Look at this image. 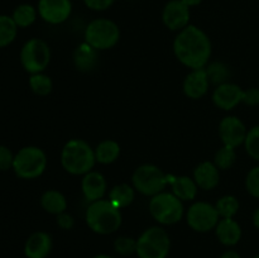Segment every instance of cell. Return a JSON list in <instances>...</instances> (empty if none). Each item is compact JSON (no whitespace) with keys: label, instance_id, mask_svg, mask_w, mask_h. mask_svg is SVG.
I'll return each mask as SVG.
<instances>
[{"label":"cell","instance_id":"6","mask_svg":"<svg viewBox=\"0 0 259 258\" xmlns=\"http://www.w3.org/2000/svg\"><path fill=\"white\" fill-rule=\"evenodd\" d=\"M149 212L156 222L162 225L179 223L184 217V205L176 195L161 192L152 196L149 201Z\"/></svg>","mask_w":259,"mask_h":258},{"label":"cell","instance_id":"14","mask_svg":"<svg viewBox=\"0 0 259 258\" xmlns=\"http://www.w3.org/2000/svg\"><path fill=\"white\" fill-rule=\"evenodd\" d=\"M244 90L235 83L225 82L217 86L212 94V101L218 108L223 110H232L235 106L243 103Z\"/></svg>","mask_w":259,"mask_h":258},{"label":"cell","instance_id":"3","mask_svg":"<svg viewBox=\"0 0 259 258\" xmlns=\"http://www.w3.org/2000/svg\"><path fill=\"white\" fill-rule=\"evenodd\" d=\"M95 151L83 139H71L61 153L62 167L71 175H86L95 166Z\"/></svg>","mask_w":259,"mask_h":258},{"label":"cell","instance_id":"17","mask_svg":"<svg viewBox=\"0 0 259 258\" xmlns=\"http://www.w3.org/2000/svg\"><path fill=\"white\" fill-rule=\"evenodd\" d=\"M81 189H82L83 196L88 201L94 202L100 200L104 196L106 190L105 177L96 171H90L83 176L81 182Z\"/></svg>","mask_w":259,"mask_h":258},{"label":"cell","instance_id":"10","mask_svg":"<svg viewBox=\"0 0 259 258\" xmlns=\"http://www.w3.org/2000/svg\"><path fill=\"white\" fill-rule=\"evenodd\" d=\"M186 219L192 230L197 233H207L217 227L220 217L215 205L199 201L190 206Z\"/></svg>","mask_w":259,"mask_h":258},{"label":"cell","instance_id":"37","mask_svg":"<svg viewBox=\"0 0 259 258\" xmlns=\"http://www.w3.org/2000/svg\"><path fill=\"white\" fill-rule=\"evenodd\" d=\"M57 225L63 230L72 229L73 225H75V219H73L72 215L62 212V214L57 215Z\"/></svg>","mask_w":259,"mask_h":258},{"label":"cell","instance_id":"40","mask_svg":"<svg viewBox=\"0 0 259 258\" xmlns=\"http://www.w3.org/2000/svg\"><path fill=\"white\" fill-rule=\"evenodd\" d=\"M253 224L257 229H259V209L255 210L254 214H253Z\"/></svg>","mask_w":259,"mask_h":258},{"label":"cell","instance_id":"42","mask_svg":"<svg viewBox=\"0 0 259 258\" xmlns=\"http://www.w3.org/2000/svg\"><path fill=\"white\" fill-rule=\"evenodd\" d=\"M254 258H259V254H257V255H255V257Z\"/></svg>","mask_w":259,"mask_h":258},{"label":"cell","instance_id":"28","mask_svg":"<svg viewBox=\"0 0 259 258\" xmlns=\"http://www.w3.org/2000/svg\"><path fill=\"white\" fill-rule=\"evenodd\" d=\"M215 207H217L220 218H233L239 210V201L235 196L225 195L218 200Z\"/></svg>","mask_w":259,"mask_h":258},{"label":"cell","instance_id":"24","mask_svg":"<svg viewBox=\"0 0 259 258\" xmlns=\"http://www.w3.org/2000/svg\"><path fill=\"white\" fill-rule=\"evenodd\" d=\"M134 196L136 195H134L133 187L126 184H120L111 189L110 194H109V200L118 209H121V207L129 206L133 202Z\"/></svg>","mask_w":259,"mask_h":258},{"label":"cell","instance_id":"33","mask_svg":"<svg viewBox=\"0 0 259 258\" xmlns=\"http://www.w3.org/2000/svg\"><path fill=\"white\" fill-rule=\"evenodd\" d=\"M245 186H247L248 192L252 196L259 199V167H254L248 172Z\"/></svg>","mask_w":259,"mask_h":258},{"label":"cell","instance_id":"20","mask_svg":"<svg viewBox=\"0 0 259 258\" xmlns=\"http://www.w3.org/2000/svg\"><path fill=\"white\" fill-rule=\"evenodd\" d=\"M73 62L78 71L82 72L93 71L98 65V50H95L89 43H82L76 48L73 53Z\"/></svg>","mask_w":259,"mask_h":258},{"label":"cell","instance_id":"36","mask_svg":"<svg viewBox=\"0 0 259 258\" xmlns=\"http://www.w3.org/2000/svg\"><path fill=\"white\" fill-rule=\"evenodd\" d=\"M243 103L249 106L259 105V89L252 88L244 90V96H243Z\"/></svg>","mask_w":259,"mask_h":258},{"label":"cell","instance_id":"1","mask_svg":"<svg viewBox=\"0 0 259 258\" xmlns=\"http://www.w3.org/2000/svg\"><path fill=\"white\" fill-rule=\"evenodd\" d=\"M174 51L182 65L197 70L206 66L211 56V42L204 30L189 24L175 38Z\"/></svg>","mask_w":259,"mask_h":258},{"label":"cell","instance_id":"35","mask_svg":"<svg viewBox=\"0 0 259 258\" xmlns=\"http://www.w3.org/2000/svg\"><path fill=\"white\" fill-rule=\"evenodd\" d=\"M115 0H83L86 7L91 10H96V12H101V10H106L113 5Z\"/></svg>","mask_w":259,"mask_h":258},{"label":"cell","instance_id":"38","mask_svg":"<svg viewBox=\"0 0 259 258\" xmlns=\"http://www.w3.org/2000/svg\"><path fill=\"white\" fill-rule=\"evenodd\" d=\"M220 258H242V257H240L239 253L235 252V250H227V252H224L222 255H220Z\"/></svg>","mask_w":259,"mask_h":258},{"label":"cell","instance_id":"8","mask_svg":"<svg viewBox=\"0 0 259 258\" xmlns=\"http://www.w3.org/2000/svg\"><path fill=\"white\" fill-rule=\"evenodd\" d=\"M133 186L146 196H154L163 192L168 184V176L154 164H142L132 176Z\"/></svg>","mask_w":259,"mask_h":258},{"label":"cell","instance_id":"32","mask_svg":"<svg viewBox=\"0 0 259 258\" xmlns=\"http://www.w3.org/2000/svg\"><path fill=\"white\" fill-rule=\"evenodd\" d=\"M114 249L118 254L123 255V257H128V255L136 253L137 240L131 237H119L114 242Z\"/></svg>","mask_w":259,"mask_h":258},{"label":"cell","instance_id":"25","mask_svg":"<svg viewBox=\"0 0 259 258\" xmlns=\"http://www.w3.org/2000/svg\"><path fill=\"white\" fill-rule=\"evenodd\" d=\"M38 10L30 4H20L13 12L12 18L18 28H27L32 25L37 19Z\"/></svg>","mask_w":259,"mask_h":258},{"label":"cell","instance_id":"19","mask_svg":"<svg viewBox=\"0 0 259 258\" xmlns=\"http://www.w3.org/2000/svg\"><path fill=\"white\" fill-rule=\"evenodd\" d=\"M220 169L210 161L201 162L194 171V180L202 190H212L220 181Z\"/></svg>","mask_w":259,"mask_h":258},{"label":"cell","instance_id":"22","mask_svg":"<svg viewBox=\"0 0 259 258\" xmlns=\"http://www.w3.org/2000/svg\"><path fill=\"white\" fill-rule=\"evenodd\" d=\"M40 205L50 214L60 215L67 209V200L57 190H48L40 197Z\"/></svg>","mask_w":259,"mask_h":258},{"label":"cell","instance_id":"13","mask_svg":"<svg viewBox=\"0 0 259 258\" xmlns=\"http://www.w3.org/2000/svg\"><path fill=\"white\" fill-rule=\"evenodd\" d=\"M244 123L237 116H227L219 124V134L224 146L237 148L244 143L247 137Z\"/></svg>","mask_w":259,"mask_h":258},{"label":"cell","instance_id":"39","mask_svg":"<svg viewBox=\"0 0 259 258\" xmlns=\"http://www.w3.org/2000/svg\"><path fill=\"white\" fill-rule=\"evenodd\" d=\"M182 2H184L189 8H192V7H196V5L201 4L202 0H182Z\"/></svg>","mask_w":259,"mask_h":258},{"label":"cell","instance_id":"15","mask_svg":"<svg viewBox=\"0 0 259 258\" xmlns=\"http://www.w3.org/2000/svg\"><path fill=\"white\" fill-rule=\"evenodd\" d=\"M210 86L209 77L205 68H197V70H192L189 75L186 76L184 81V93L187 98L194 99H201L205 94L207 93Z\"/></svg>","mask_w":259,"mask_h":258},{"label":"cell","instance_id":"30","mask_svg":"<svg viewBox=\"0 0 259 258\" xmlns=\"http://www.w3.org/2000/svg\"><path fill=\"white\" fill-rule=\"evenodd\" d=\"M234 149L235 148L228 146H224L220 149H218L214 157L215 166L219 169L230 168L235 163V161H237V153H235Z\"/></svg>","mask_w":259,"mask_h":258},{"label":"cell","instance_id":"26","mask_svg":"<svg viewBox=\"0 0 259 258\" xmlns=\"http://www.w3.org/2000/svg\"><path fill=\"white\" fill-rule=\"evenodd\" d=\"M18 33V25L9 15H0V48L14 42Z\"/></svg>","mask_w":259,"mask_h":258},{"label":"cell","instance_id":"16","mask_svg":"<svg viewBox=\"0 0 259 258\" xmlns=\"http://www.w3.org/2000/svg\"><path fill=\"white\" fill-rule=\"evenodd\" d=\"M52 238L46 232H35L29 235L24 244L27 258H47L52 250Z\"/></svg>","mask_w":259,"mask_h":258},{"label":"cell","instance_id":"34","mask_svg":"<svg viewBox=\"0 0 259 258\" xmlns=\"http://www.w3.org/2000/svg\"><path fill=\"white\" fill-rule=\"evenodd\" d=\"M14 154L7 146H0V171H8L13 168Z\"/></svg>","mask_w":259,"mask_h":258},{"label":"cell","instance_id":"27","mask_svg":"<svg viewBox=\"0 0 259 258\" xmlns=\"http://www.w3.org/2000/svg\"><path fill=\"white\" fill-rule=\"evenodd\" d=\"M207 77H209L210 83L212 85H222L227 82L228 78L230 77V71L225 63L222 62H212L207 66L206 68Z\"/></svg>","mask_w":259,"mask_h":258},{"label":"cell","instance_id":"5","mask_svg":"<svg viewBox=\"0 0 259 258\" xmlns=\"http://www.w3.org/2000/svg\"><path fill=\"white\" fill-rule=\"evenodd\" d=\"M46 167H47V156L39 147H23L14 156L13 171L20 179H37L45 172Z\"/></svg>","mask_w":259,"mask_h":258},{"label":"cell","instance_id":"18","mask_svg":"<svg viewBox=\"0 0 259 258\" xmlns=\"http://www.w3.org/2000/svg\"><path fill=\"white\" fill-rule=\"evenodd\" d=\"M215 234L223 245L233 247L242 239V228L233 218H222L215 227Z\"/></svg>","mask_w":259,"mask_h":258},{"label":"cell","instance_id":"21","mask_svg":"<svg viewBox=\"0 0 259 258\" xmlns=\"http://www.w3.org/2000/svg\"><path fill=\"white\" fill-rule=\"evenodd\" d=\"M171 182L172 190H174V195H176L180 200L182 201H189V200H194L197 194V185L195 180H191L189 176H180L175 177V179L168 180Z\"/></svg>","mask_w":259,"mask_h":258},{"label":"cell","instance_id":"29","mask_svg":"<svg viewBox=\"0 0 259 258\" xmlns=\"http://www.w3.org/2000/svg\"><path fill=\"white\" fill-rule=\"evenodd\" d=\"M29 86L34 94L39 96H46L52 91L53 83L52 80L47 75L40 73H34L29 77Z\"/></svg>","mask_w":259,"mask_h":258},{"label":"cell","instance_id":"9","mask_svg":"<svg viewBox=\"0 0 259 258\" xmlns=\"http://www.w3.org/2000/svg\"><path fill=\"white\" fill-rule=\"evenodd\" d=\"M51 61L50 46L40 38L27 40L20 51V63L27 72L40 73L47 68Z\"/></svg>","mask_w":259,"mask_h":258},{"label":"cell","instance_id":"12","mask_svg":"<svg viewBox=\"0 0 259 258\" xmlns=\"http://www.w3.org/2000/svg\"><path fill=\"white\" fill-rule=\"evenodd\" d=\"M190 8L182 0H169L162 12V20L171 30H182L190 23Z\"/></svg>","mask_w":259,"mask_h":258},{"label":"cell","instance_id":"41","mask_svg":"<svg viewBox=\"0 0 259 258\" xmlns=\"http://www.w3.org/2000/svg\"><path fill=\"white\" fill-rule=\"evenodd\" d=\"M93 258H114V257H111V255L109 254H98V255H94Z\"/></svg>","mask_w":259,"mask_h":258},{"label":"cell","instance_id":"2","mask_svg":"<svg viewBox=\"0 0 259 258\" xmlns=\"http://www.w3.org/2000/svg\"><path fill=\"white\" fill-rule=\"evenodd\" d=\"M85 219L88 227L100 235L115 233L123 222L120 209H118L110 200L101 199L89 205Z\"/></svg>","mask_w":259,"mask_h":258},{"label":"cell","instance_id":"23","mask_svg":"<svg viewBox=\"0 0 259 258\" xmlns=\"http://www.w3.org/2000/svg\"><path fill=\"white\" fill-rule=\"evenodd\" d=\"M120 156V146L113 139L100 142L95 149L96 162L103 164H110L115 162Z\"/></svg>","mask_w":259,"mask_h":258},{"label":"cell","instance_id":"11","mask_svg":"<svg viewBox=\"0 0 259 258\" xmlns=\"http://www.w3.org/2000/svg\"><path fill=\"white\" fill-rule=\"evenodd\" d=\"M38 14L50 24H61L70 18L72 13L71 0H39Z\"/></svg>","mask_w":259,"mask_h":258},{"label":"cell","instance_id":"7","mask_svg":"<svg viewBox=\"0 0 259 258\" xmlns=\"http://www.w3.org/2000/svg\"><path fill=\"white\" fill-rule=\"evenodd\" d=\"M120 39V29L115 22L99 18L89 23L85 29V42L95 50L104 51L114 47Z\"/></svg>","mask_w":259,"mask_h":258},{"label":"cell","instance_id":"4","mask_svg":"<svg viewBox=\"0 0 259 258\" xmlns=\"http://www.w3.org/2000/svg\"><path fill=\"white\" fill-rule=\"evenodd\" d=\"M171 250V238L161 227H151L137 239L138 258H167Z\"/></svg>","mask_w":259,"mask_h":258},{"label":"cell","instance_id":"31","mask_svg":"<svg viewBox=\"0 0 259 258\" xmlns=\"http://www.w3.org/2000/svg\"><path fill=\"white\" fill-rule=\"evenodd\" d=\"M245 149L252 158L259 161V125L253 126L247 133L244 141Z\"/></svg>","mask_w":259,"mask_h":258}]
</instances>
